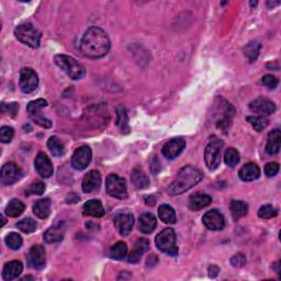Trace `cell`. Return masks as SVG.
<instances>
[{
  "mask_svg": "<svg viewBox=\"0 0 281 281\" xmlns=\"http://www.w3.org/2000/svg\"><path fill=\"white\" fill-rule=\"evenodd\" d=\"M101 186V175L97 170H92L83 179V191L85 193H92L97 191Z\"/></svg>",
  "mask_w": 281,
  "mask_h": 281,
  "instance_id": "obj_17",
  "label": "cell"
},
{
  "mask_svg": "<svg viewBox=\"0 0 281 281\" xmlns=\"http://www.w3.org/2000/svg\"><path fill=\"white\" fill-rule=\"evenodd\" d=\"M45 191V185L43 184L40 180H36V182L32 183L29 188L26 190L27 196H32V194H36V196H40L43 194Z\"/></svg>",
  "mask_w": 281,
  "mask_h": 281,
  "instance_id": "obj_40",
  "label": "cell"
},
{
  "mask_svg": "<svg viewBox=\"0 0 281 281\" xmlns=\"http://www.w3.org/2000/svg\"><path fill=\"white\" fill-rule=\"evenodd\" d=\"M157 220L153 213H144L140 217L139 228L143 234H151L155 230Z\"/></svg>",
  "mask_w": 281,
  "mask_h": 281,
  "instance_id": "obj_24",
  "label": "cell"
},
{
  "mask_svg": "<svg viewBox=\"0 0 281 281\" xmlns=\"http://www.w3.org/2000/svg\"><path fill=\"white\" fill-rule=\"evenodd\" d=\"M277 210H276V208H274L273 206H270V204H265V206L261 207L258 211V217L261 219H271V218H275L277 216Z\"/></svg>",
  "mask_w": 281,
  "mask_h": 281,
  "instance_id": "obj_41",
  "label": "cell"
},
{
  "mask_svg": "<svg viewBox=\"0 0 281 281\" xmlns=\"http://www.w3.org/2000/svg\"><path fill=\"white\" fill-rule=\"evenodd\" d=\"M34 166L37 174L43 178H50L54 173L53 164H52V161L50 160L49 157H47V155L44 153L37 154L34 160Z\"/></svg>",
  "mask_w": 281,
  "mask_h": 281,
  "instance_id": "obj_15",
  "label": "cell"
},
{
  "mask_svg": "<svg viewBox=\"0 0 281 281\" xmlns=\"http://www.w3.org/2000/svg\"><path fill=\"white\" fill-rule=\"evenodd\" d=\"M14 134L13 128L10 126H2L0 130V141L2 143H10Z\"/></svg>",
  "mask_w": 281,
  "mask_h": 281,
  "instance_id": "obj_42",
  "label": "cell"
},
{
  "mask_svg": "<svg viewBox=\"0 0 281 281\" xmlns=\"http://www.w3.org/2000/svg\"><path fill=\"white\" fill-rule=\"evenodd\" d=\"M113 224L118 232L120 233V235L127 236L131 233L133 225H134V217L128 212L118 213L113 218Z\"/></svg>",
  "mask_w": 281,
  "mask_h": 281,
  "instance_id": "obj_10",
  "label": "cell"
},
{
  "mask_svg": "<svg viewBox=\"0 0 281 281\" xmlns=\"http://www.w3.org/2000/svg\"><path fill=\"white\" fill-rule=\"evenodd\" d=\"M239 176L243 182H254L259 178L260 169L256 164L249 163L241 168Z\"/></svg>",
  "mask_w": 281,
  "mask_h": 281,
  "instance_id": "obj_23",
  "label": "cell"
},
{
  "mask_svg": "<svg viewBox=\"0 0 281 281\" xmlns=\"http://www.w3.org/2000/svg\"><path fill=\"white\" fill-rule=\"evenodd\" d=\"M156 246L163 253L169 256H177L178 247L177 239H176V233L173 228H165L158 235L156 236Z\"/></svg>",
  "mask_w": 281,
  "mask_h": 281,
  "instance_id": "obj_5",
  "label": "cell"
},
{
  "mask_svg": "<svg viewBox=\"0 0 281 281\" xmlns=\"http://www.w3.org/2000/svg\"><path fill=\"white\" fill-rule=\"evenodd\" d=\"M23 270V265L19 260H11L4 265L2 270V278L7 281H10L18 278Z\"/></svg>",
  "mask_w": 281,
  "mask_h": 281,
  "instance_id": "obj_19",
  "label": "cell"
},
{
  "mask_svg": "<svg viewBox=\"0 0 281 281\" xmlns=\"http://www.w3.org/2000/svg\"><path fill=\"white\" fill-rule=\"evenodd\" d=\"M106 190L109 196L117 199H126L127 187L125 179L119 177L118 175H109L106 180Z\"/></svg>",
  "mask_w": 281,
  "mask_h": 281,
  "instance_id": "obj_7",
  "label": "cell"
},
{
  "mask_svg": "<svg viewBox=\"0 0 281 281\" xmlns=\"http://www.w3.org/2000/svg\"><path fill=\"white\" fill-rule=\"evenodd\" d=\"M33 213L35 217L42 220H45L51 214V200L49 198L37 200L34 206H33Z\"/></svg>",
  "mask_w": 281,
  "mask_h": 281,
  "instance_id": "obj_25",
  "label": "cell"
},
{
  "mask_svg": "<svg viewBox=\"0 0 281 281\" xmlns=\"http://www.w3.org/2000/svg\"><path fill=\"white\" fill-rule=\"evenodd\" d=\"M83 212L85 216L101 218L104 216V209L100 200L93 199L86 202L83 207Z\"/></svg>",
  "mask_w": 281,
  "mask_h": 281,
  "instance_id": "obj_20",
  "label": "cell"
},
{
  "mask_svg": "<svg viewBox=\"0 0 281 281\" xmlns=\"http://www.w3.org/2000/svg\"><path fill=\"white\" fill-rule=\"evenodd\" d=\"M6 242L7 246L9 249H11L13 250H18L22 246V237L18 234V233H9L6 236Z\"/></svg>",
  "mask_w": 281,
  "mask_h": 281,
  "instance_id": "obj_38",
  "label": "cell"
},
{
  "mask_svg": "<svg viewBox=\"0 0 281 281\" xmlns=\"http://www.w3.org/2000/svg\"><path fill=\"white\" fill-rule=\"evenodd\" d=\"M14 35L23 44L37 49L41 43V32L31 23H23L14 30Z\"/></svg>",
  "mask_w": 281,
  "mask_h": 281,
  "instance_id": "obj_4",
  "label": "cell"
},
{
  "mask_svg": "<svg viewBox=\"0 0 281 281\" xmlns=\"http://www.w3.org/2000/svg\"><path fill=\"white\" fill-rule=\"evenodd\" d=\"M281 146V132L278 128L271 131L268 134L267 144H266V152L269 155H276L279 153Z\"/></svg>",
  "mask_w": 281,
  "mask_h": 281,
  "instance_id": "obj_22",
  "label": "cell"
},
{
  "mask_svg": "<svg viewBox=\"0 0 281 281\" xmlns=\"http://www.w3.org/2000/svg\"><path fill=\"white\" fill-rule=\"evenodd\" d=\"M93 158V153L89 146H80L79 149L75 151V153L71 157V166L76 170H84L89 166L90 161Z\"/></svg>",
  "mask_w": 281,
  "mask_h": 281,
  "instance_id": "obj_9",
  "label": "cell"
},
{
  "mask_svg": "<svg viewBox=\"0 0 281 281\" xmlns=\"http://www.w3.org/2000/svg\"><path fill=\"white\" fill-rule=\"evenodd\" d=\"M246 261H247V259H246L245 255L242 254V253L236 254V255H234V256H233L232 258H231V264H232V266H233V267H237V268H240V267H243V266H245Z\"/></svg>",
  "mask_w": 281,
  "mask_h": 281,
  "instance_id": "obj_45",
  "label": "cell"
},
{
  "mask_svg": "<svg viewBox=\"0 0 281 281\" xmlns=\"http://www.w3.org/2000/svg\"><path fill=\"white\" fill-rule=\"evenodd\" d=\"M158 218L166 224H174L177 222L176 212L168 204H161L158 208Z\"/></svg>",
  "mask_w": 281,
  "mask_h": 281,
  "instance_id": "obj_28",
  "label": "cell"
},
{
  "mask_svg": "<svg viewBox=\"0 0 281 281\" xmlns=\"http://www.w3.org/2000/svg\"><path fill=\"white\" fill-rule=\"evenodd\" d=\"M17 227L21 232L26 233V234H30V233H33L36 230L37 224H36V222L34 220H32L31 218H26L17 223Z\"/></svg>",
  "mask_w": 281,
  "mask_h": 281,
  "instance_id": "obj_37",
  "label": "cell"
},
{
  "mask_svg": "<svg viewBox=\"0 0 281 281\" xmlns=\"http://www.w3.org/2000/svg\"><path fill=\"white\" fill-rule=\"evenodd\" d=\"M29 264L32 268L41 270L45 267L46 264V253L45 249L41 245L32 246L29 253Z\"/></svg>",
  "mask_w": 281,
  "mask_h": 281,
  "instance_id": "obj_14",
  "label": "cell"
},
{
  "mask_svg": "<svg viewBox=\"0 0 281 281\" xmlns=\"http://www.w3.org/2000/svg\"><path fill=\"white\" fill-rule=\"evenodd\" d=\"M26 206L25 203L18 199H12L6 207V214L9 218H18L25 211Z\"/></svg>",
  "mask_w": 281,
  "mask_h": 281,
  "instance_id": "obj_31",
  "label": "cell"
},
{
  "mask_svg": "<svg viewBox=\"0 0 281 281\" xmlns=\"http://www.w3.org/2000/svg\"><path fill=\"white\" fill-rule=\"evenodd\" d=\"M212 202V198L208 194L197 192L189 198V209L192 211H198L208 207Z\"/></svg>",
  "mask_w": 281,
  "mask_h": 281,
  "instance_id": "obj_21",
  "label": "cell"
},
{
  "mask_svg": "<svg viewBox=\"0 0 281 281\" xmlns=\"http://www.w3.org/2000/svg\"><path fill=\"white\" fill-rule=\"evenodd\" d=\"M223 145H224L223 141L216 136H212L207 145L206 151H204V161L210 170H216L220 166Z\"/></svg>",
  "mask_w": 281,
  "mask_h": 281,
  "instance_id": "obj_6",
  "label": "cell"
},
{
  "mask_svg": "<svg viewBox=\"0 0 281 281\" xmlns=\"http://www.w3.org/2000/svg\"><path fill=\"white\" fill-rule=\"evenodd\" d=\"M250 4H251V6L254 7V6H256V4H257V2H256V1H255V2H254V1H251V2H250Z\"/></svg>",
  "mask_w": 281,
  "mask_h": 281,
  "instance_id": "obj_50",
  "label": "cell"
},
{
  "mask_svg": "<svg viewBox=\"0 0 281 281\" xmlns=\"http://www.w3.org/2000/svg\"><path fill=\"white\" fill-rule=\"evenodd\" d=\"M203 224L211 231H221L225 226V220L222 213L218 210L208 211L202 218Z\"/></svg>",
  "mask_w": 281,
  "mask_h": 281,
  "instance_id": "obj_12",
  "label": "cell"
},
{
  "mask_svg": "<svg viewBox=\"0 0 281 281\" xmlns=\"http://www.w3.org/2000/svg\"><path fill=\"white\" fill-rule=\"evenodd\" d=\"M1 220H2V225H3L4 223H6V220H4V217H3V216H1Z\"/></svg>",
  "mask_w": 281,
  "mask_h": 281,
  "instance_id": "obj_49",
  "label": "cell"
},
{
  "mask_svg": "<svg viewBox=\"0 0 281 281\" xmlns=\"http://www.w3.org/2000/svg\"><path fill=\"white\" fill-rule=\"evenodd\" d=\"M202 178L203 175L199 169L192 166H186L179 171L177 178L169 186L167 191L170 196H178L198 185Z\"/></svg>",
  "mask_w": 281,
  "mask_h": 281,
  "instance_id": "obj_2",
  "label": "cell"
},
{
  "mask_svg": "<svg viewBox=\"0 0 281 281\" xmlns=\"http://www.w3.org/2000/svg\"><path fill=\"white\" fill-rule=\"evenodd\" d=\"M127 246L125 242H118L117 244L110 247L109 250V257L116 260H122L126 256Z\"/></svg>",
  "mask_w": 281,
  "mask_h": 281,
  "instance_id": "obj_34",
  "label": "cell"
},
{
  "mask_svg": "<svg viewBox=\"0 0 281 281\" xmlns=\"http://www.w3.org/2000/svg\"><path fill=\"white\" fill-rule=\"evenodd\" d=\"M150 249V242L146 239H140L135 242L134 247L131 250L130 255H128V263L136 264L139 263V260L141 259V257L144 255L147 250Z\"/></svg>",
  "mask_w": 281,
  "mask_h": 281,
  "instance_id": "obj_18",
  "label": "cell"
},
{
  "mask_svg": "<svg viewBox=\"0 0 281 281\" xmlns=\"http://www.w3.org/2000/svg\"><path fill=\"white\" fill-rule=\"evenodd\" d=\"M219 273H220V269L216 267V266H211V267L209 268V275H210V277H212V278L217 277Z\"/></svg>",
  "mask_w": 281,
  "mask_h": 281,
  "instance_id": "obj_47",
  "label": "cell"
},
{
  "mask_svg": "<svg viewBox=\"0 0 281 281\" xmlns=\"http://www.w3.org/2000/svg\"><path fill=\"white\" fill-rule=\"evenodd\" d=\"M47 106V101L44 99H36L33 101L29 102L27 107V111L30 114L32 120L43 117L42 116V109H44Z\"/></svg>",
  "mask_w": 281,
  "mask_h": 281,
  "instance_id": "obj_27",
  "label": "cell"
},
{
  "mask_svg": "<svg viewBox=\"0 0 281 281\" xmlns=\"http://www.w3.org/2000/svg\"><path fill=\"white\" fill-rule=\"evenodd\" d=\"M117 125L120 128L122 133L127 134L130 132V125H128V118L126 109L122 106L117 108Z\"/></svg>",
  "mask_w": 281,
  "mask_h": 281,
  "instance_id": "obj_33",
  "label": "cell"
},
{
  "mask_svg": "<svg viewBox=\"0 0 281 281\" xmlns=\"http://www.w3.org/2000/svg\"><path fill=\"white\" fill-rule=\"evenodd\" d=\"M19 110V104L16 102L9 103V104H2V112H7L10 114L11 117H14L18 113Z\"/></svg>",
  "mask_w": 281,
  "mask_h": 281,
  "instance_id": "obj_46",
  "label": "cell"
},
{
  "mask_svg": "<svg viewBox=\"0 0 281 281\" xmlns=\"http://www.w3.org/2000/svg\"><path fill=\"white\" fill-rule=\"evenodd\" d=\"M132 183L137 189H145L150 186V179L146 174L140 168H135L132 171Z\"/></svg>",
  "mask_w": 281,
  "mask_h": 281,
  "instance_id": "obj_30",
  "label": "cell"
},
{
  "mask_svg": "<svg viewBox=\"0 0 281 281\" xmlns=\"http://www.w3.org/2000/svg\"><path fill=\"white\" fill-rule=\"evenodd\" d=\"M186 147V142L182 137H176V139L170 140L165 144V146L161 150L165 158L167 159H175L183 153V151Z\"/></svg>",
  "mask_w": 281,
  "mask_h": 281,
  "instance_id": "obj_13",
  "label": "cell"
},
{
  "mask_svg": "<svg viewBox=\"0 0 281 281\" xmlns=\"http://www.w3.org/2000/svg\"><path fill=\"white\" fill-rule=\"evenodd\" d=\"M261 84L269 89H275L278 86V79L273 75H265L261 78Z\"/></svg>",
  "mask_w": 281,
  "mask_h": 281,
  "instance_id": "obj_43",
  "label": "cell"
},
{
  "mask_svg": "<svg viewBox=\"0 0 281 281\" xmlns=\"http://www.w3.org/2000/svg\"><path fill=\"white\" fill-rule=\"evenodd\" d=\"M260 47L261 44L258 41H250L249 44H246L244 50V55L247 60H249L250 63H254V62L257 60V57L259 55V52H260Z\"/></svg>",
  "mask_w": 281,
  "mask_h": 281,
  "instance_id": "obj_32",
  "label": "cell"
},
{
  "mask_svg": "<svg viewBox=\"0 0 281 281\" xmlns=\"http://www.w3.org/2000/svg\"><path fill=\"white\" fill-rule=\"evenodd\" d=\"M280 2L279 1H277V2H268V6H277V4H279Z\"/></svg>",
  "mask_w": 281,
  "mask_h": 281,
  "instance_id": "obj_48",
  "label": "cell"
},
{
  "mask_svg": "<svg viewBox=\"0 0 281 281\" xmlns=\"http://www.w3.org/2000/svg\"><path fill=\"white\" fill-rule=\"evenodd\" d=\"M250 109L255 113L268 116V114H271L276 111V104L267 98L260 97L253 100V101L250 103Z\"/></svg>",
  "mask_w": 281,
  "mask_h": 281,
  "instance_id": "obj_16",
  "label": "cell"
},
{
  "mask_svg": "<svg viewBox=\"0 0 281 281\" xmlns=\"http://www.w3.org/2000/svg\"><path fill=\"white\" fill-rule=\"evenodd\" d=\"M224 161L228 167H235L240 163V154L235 149L226 150L224 154Z\"/></svg>",
  "mask_w": 281,
  "mask_h": 281,
  "instance_id": "obj_39",
  "label": "cell"
},
{
  "mask_svg": "<svg viewBox=\"0 0 281 281\" xmlns=\"http://www.w3.org/2000/svg\"><path fill=\"white\" fill-rule=\"evenodd\" d=\"M246 120L250 123V125L253 126L254 130L257 132H261L268 125V120L264 117L249 116L246 117Z\"/></svg>",
  "mask_w": 281,
  "mask_h": 281,
  "instance_id": "obj_36",
  "label": "cell"
},
{
  "mask_svg": "<svg viewBox=\"0 0 281 281\" xmlns=\"http://www.w3.org/2000/svg\"><path fill=\"white\" fill-rule=\"evenodd\" d=\"M230 209L233 219L237 221L241 218L245 217L247 212H249V204L244 201H241V200H234V201L231 202Z\"/></svg>",
  "mask_w": 281,
  "mask_h": 281,
  "instance_id": "obj_29",
  "label": "cell"
},
{
  "mask_svg": "<svg viewBox=\"0 0 281 281\" xmlns=\"http://www.w3.org/2000/svg\"><path fill=\"white\" fill-rule=\"evenodd\" d=\"M47 147L55 157H62L65 154V146L57 136H51L47 141Z\"/></svg>",
  "mask_w": 281,
  "mask_h": 281,
  "instance_id": "obj_35",
  "label": "cell"
},
{
  "mask_svg": "<svg viewBox=\"0 0 281 281\" xmlns=\"http://www.w3.org/2000/svg\"><path fill=\"white\" fill-rule=\"evenodd\" d=\"M110 46L111 43L108 34L98 27H90L80 41V51L83 55L93 60L106 56L110 51Z\"/></svg>",
  "mask_w": 281,
  "mask_h": 281,
  "instance_id": "obj_1",
  "label": "cell"
},
{
  "mask_svg": "<svg viewBox=\"0 0 281 281\" xmlns=\"http://www.w3.org/2000/svg\"><path fill=\"white\" fill-rule=\"evenodd\" d=\"M279 171V164L276 161H271V163L266 164L265 166V174L267 177H274L278 174Z\"/></svg>",
  "mask_w": 281,
  "mask_h": 281,
  "instance_id": "obj_44",
  "label": "cell"
},
{
  "mask_svg": "<svg viewBox=\"0 0 281 281\" xmlns=\"http://www.w3.org/2000/svg\"><path fill=\"white\" fill-rule=\"evenodd\" d=\"M65 234V228L62 224L55 225L51 227L44 233V241L49 244H53V243H59L63 241Z\"/></svg>",
  "mask_w": 281,
  "mask_h": 281,
  "instance_id": "obj_26",
  "label": "cell"
},
{
  "mask_svg": "<svg viewBox=\"0 0 281 281\" xmlns=\"http://www.w3.org/2000/svg\"><path fill=\"white\" fill-rule=\"evenodd\" d=\"M55 64L64 71V73L68 76L70 79L73 80H79L85 77L86 75V68L76 61L73 57L68 55L60 54L54 57Z\"/></svg>",
  "mask_w": 281,
  "mask_h": 281,
  "instance_id": "obj_3",
  "label": "cell"
},
{
  "mask_svg": "<svg viewBox=\"0 0 281 281\" xmlns=\"http://www.w3.org/2000/svg\"><path fill=\"white\" fill-rule=\"evenodd\" d=\"M22 177V170L17 164L7 163L1 169V183L4 186H11L16 184Z\"/></svg>",
  "mask_w": 281,
  "mask_h": 281,
  "instance_id": "obj_11",
  "label": "cell"
},
{
  "mask_svg": "<svg viewBox=\"0 0 281 281\" xmlns=\"http://www.w3.org/2000/svg\"><path fill=\"white\" fill-rule=\"evenodd\" d=\"M19 84H20V88L23 93L30 94L34 92L39 86V77L32 68L25 67L21 69Z\"/></svg>",
  "mask_w": 281,
  "mask_h": 281,
  "instance_id": "obj_8",
  "label": "cell"
}]
</instances>
